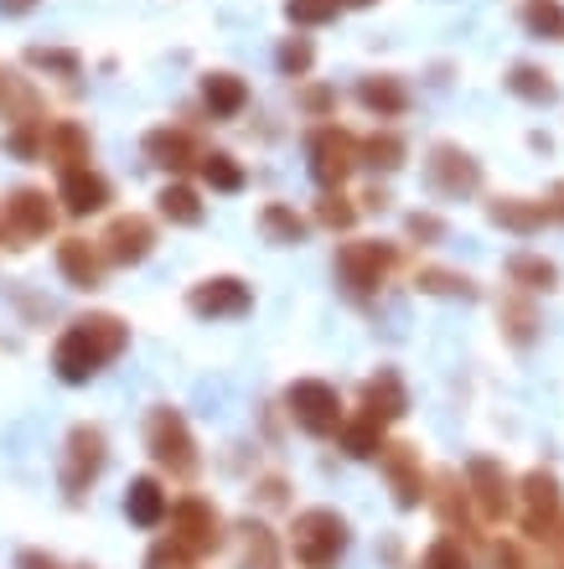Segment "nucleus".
Returning a JSON list of instances; mask_svg holds the SVG:
<instances>
[{"mask_svg":"<svg viewBox=\"0 0 564 569\" xmlns=\"http://www.w3.org/2000/svg\"><path fill=\"white\" fill-rule=\"evenodd\" d=\"M125 347H130V327H125L115 311L73 316V321L58 331V342H52V373H58L68 389H78V383L99 378L105 368H115V362L125 358Z\"/></svg>","mask_w":564,"mask_h":569,"instance_id":"f257e3e1","label":"nucleus"},{"mask_svg":"<svg viewBox=\"0 0 564 569\" xmlns=\"http://www.w3.org/2000/svg\"><path fill=\"white\" fill-rule=\"evenodd\" d=\"M353 549V523L337 508H300L285 528V555L296 569H337Z\"/></svg>","mask_w":564,"mask_h":569,"instance_id":"f03ea898","label":"nucleus"},{"mask_svg":"<svg viewBox=\"0 0 564 569\" xmlns=\"http://www.w3.org/2000/svg\"><path fill=\"white\" fill-rule=\"evenodd\" d=\"M166 539L171 543H181L187 555L202 565V559H212V555H224L228 549V518H224V508L212 502V497H197V492H187V497H171V512H166Z\"/></svg>","mask_w":564,"mask_h":569,"instance_id":"7ed1b4c3","label":"nucleus"},{"mask_svg":"<svg viewBox=\"0 0 564 569\" xmlns=\"http://www.w3.org/2000/svg\"><path fill=\"white\" fill-rule=\"evenodd\" d=\"M146 456L156 461V471H166L171 481H192L197 471H202L197 435L177 405H156L146 415Z\"/></svg>","mask_w":564,"mask_h":569,"instance_id":"20e7f679","label":"nucleus"},{"mask_svg":"<svg viewBox=\"0 0 564 569\" xmlns=\"http://www.w3.org/2000/svg\"><path fill=\"white\" fill-rule=\"evenodd\" d=\"M337 284L342 296L357 300V306H368V300H378V290H384L388 280H394V270H399V249L384 239H347L337 249Z\"/></svg>","mask_w":564,"mask_h":569,"instance_id":"39448f33","label":"nucleus"},{"mask_svg":"<svg viewBox=\"0 0 564 569\" xmlns=\"http://www.w3.org/2000/svg\"><path fill=\"white\" fill-rule=\"evenodd\" d=\"M109 466V435L105 425H73L68 440H62V461H58V487L68 502H83V497L99 487Z\"/></svg>","mask_w":564,"mask_h":569,"instance_id":"423d86ee","label":"nucleus"},{"mask_svg":"<svg viewBox=\"0 0 564 569\" xmlns=\"http://www.w3.org/2000/svg\"><path fill=\"white\" fill-rule=\"evenodd\" d=\"M285 415L311 440H337L342 420H347V405H342L337 383H327V378H296L285 389Z\"/></svg>","mask_w":564,"mask_h":569,"instance_id":"0eeeda50","label":"nucleus"},{"mask_svg":"<svg viewBox=\"0 0 564 569\" xmlns=\"http://www.w3.org/2000/svg\"><path fill=\"white\" fill-rule=\"evenodd\" d=\"M513 518H518V528L534 543H544L554 528L564 523V487H560V477H554L550 466L523 471V481H518V508H513Z\"/></svg>","mask_w":564,"mask_h":569,"instance_id":"6e6552de","label":"nucleus"},{"mask_svg":"<svg viewBox=\"0 0 564 569\" xmlns=\"http://www.w3.org/2000/svg\"><path fill=\"white\" fill-rule=\"evenodd\" d=\"M306 166H311V181L321 192H342L347 177L357 171V136L332 120L316 124L311 140H306Z\"/></svg>","mask_w":564,"mask_h":569,"instance_id":"1a4fd4ad","label":"nucleus"},{"mask_svg":"<svg viewBox=\"0 0 564 569\" xmlns=\"http://www.w3.org/2000/svg\"><path fill=\"white\" fill-rule=\"evenodd\" d=\"M482 161L472 150H461L456 140H435L431 156H425V187H431L441 202H461V197L482 192Z\"/></svg>","mask_w":564,"mask_h":569,"instance_id":"9d476101","label":"nucleus"},{"mask_svg":"<svg viewBox=\"0 0 564 569\" xmlns=\"http://www.w3.org/2000/svg\"><path fill=\"white\" fill-rule=\"evenodd\" d=\"M461 481H466L472 508H476L482 523H507V518H513V508H518V481L503 471V461H492V456H472L466 471H461Z\"/></svg>","mask_w":564,"mask_h":569,"instance_id":"9b49d317","label":"nucleus"},{"mask_svg":"<svg viewBox=\"0 0 564 569\" xmlns=\"http://www.w3.org/2000/svg\"><path fill=\"white\" fill-rule=\"evenodd\" d=\"M378 471H384L388 492H394V508L399 512L425 508V497H431V471H425V461H419V446H409V440H388V446L378 450Z\"/></svg>","mask_w":564,"mask_h":569,"instance_id":"f8f14e48","label":"nucleus"},{"mask_svg":"<svg viewBox=\"0 0 564 569\" xmlns=\"http://www.w3.org/2000/svg\"><path fill=\"white\" fill-rule=\"evenodd\" d=\"M58 197H47L42 187H16L6 202H0V218H6V243L11 249H27V243L47 239L58 228Z\"/></svg>","mask_w":564,"mask_h":569,"instance_id":"ddd939ff","label":"nucleus"},{"mask_svg":"<svg viewBox=\"0 0 564 569\" xmlns=\"http://www.w3.org/2000/svg\"><path fill=\"white\" fill-rule=\"evenodd\" d=\"M187 311L197 321H244L254 311V284L238 274H208L187 290Z\"/></svg>","mask_w":564,"mask_h":569,"instance_id":"4468645a","label":"nucleus"},{"mask_svg":"<svg viewBox=\"0 0 564 569\" xmlns=\"http://www.w3.org/2000/svg\"><path fill=\"white\" fill-rule=\"evenodd\" d=\"M425 508H435V518H441V533L446 539H476V508H472V492H466V481H461V471H435L431 477V497H425Z\"/></svg>","mask_w":564,"mask_h":569,"instance_id":"2eb2a0df","label":"nucleus"},{"mask_svg":"<svg viewBox=\"0 0 564 569\" xmlns=\"http://www.w3.org/2000/svg\"><path fill=\"white\" fill-rule=\"evenodd\" d=\"M99 249H105V259L115 270H135V264H146L156 254V223H150L146 212H115Z\"/></svg>","mask_w":564,"mask_h":569,"instance_id":"dca6fc26","label":"nucleus"},{"mask_svg":"<svg viewBox=\"0 0 564 569\" xmlns=\"http://www.w3.org/2000/svg\"><path fill=\"white\" fill-rule=\"evenodd\" d=\"M357 415L373 425H399L409 415V389H404L399 368H378V373L363 378V389H357Z\"/></svg>","mask_w":564,"mask_h":569,"instance_id":"f3484780","label":"nucleus"},{"mask_svg":"<svg viewBox=\"0 0 564 569\" xmlns=\"http://www.w3.org/2000/svg\"><path fill=\"white\" fill-rule=\"evenodd\" d=\"M140 150H146V161L156 166V171H171V177L192 171L197 156H202V146H197V136L187 124H156V130H146Z\"/></svg>","mask_w":564,"mask_h":569,"instance_id":"a211bd4d","label":"nucleus"},{"mask_svg":"<svg viewBox=\"0 0 564 569\" xmlns=\"http://www.w3.org/2000/svg\"><path fill=\"white\" fill-rule=\"evenodd\" d=\"M58 202L68 218H93V212H105L115 202V187H109L105 171L78 166V171H62L58 177Z\"/></svg>","mask_w":564,"mask_h":569,"instance_id":"6ab92c4d","label":"nucleus"},{"mask_svg":"<svg viewBox=\"0 0 564 569\" xmlns=\"http://www.w3.org/2000/svg\"><path fill=\"white\" fill-rule=\"evenodd\" d=\"M58 274L73 290H99L105 284V274H109V259H105V249L99 243H89V239H78V233H68V239L58 243Z\"/></svg>","mask_w":564,"mask_h":569,"instance_id":"aec40b11","label":"nucleus"},{"mask_svg":"<svg viewBox=\"0 0 564 569\" xmlns=\"http://www.w3.org/2000/svg\"><path fill=\"white\" fill-rule=\"evenodd\" d=\"M228 543H238V569H285V543L265 518H244Z\"/></svg>","mask_w":564,"mask_h":569,"instance_id":"412c9836","label":"nucleus"},{"mask_svg":"<svg viewBox=\"0 0 564 569\" xmlns=\"http://www.w3.org/2000/svg\"><path fill=\"white\" fill-rule=\"evenodd\" d=\"M166 512H171V487H166L156 471H140V477H130V487H125V518H130L135 528H161Z\"/></svg>","mask_w":564,"mask_h":569,"instance_id":"4be33fe9","label":"nucleus"},{"mask_svg":"<svg viewBox=\"0 0 564 569\" xmlns=\"http://www.w3.org/2000/svg\"><path fill=\"white\" fill-rule=\"evenodd\" d=\"M42 161L58 166V177L62 171H78V166H93L89 130H83L78 120H52L47 124V140H42Z\"/></svg>","mask_w":564,"mask_h":569,"instance_id":"5701e85b","label":"nucleus"},{"mask_svg":"<svg viewBox=\"0 0 564 569\" xmlns=\"http://www.w3.org/2000/svg\"><path fill=\"white\" fill-rule=\"evenodd\" d=\"M487 218L503 228V233H518V239H534L544 223H554V212L544 197H492Z\"/></svg>","mask_w":564,"mask_h":569,"instance_id":"b1692460","label":"nucleus"},{"mask_svg":"<svg viewBox=\"0 0 564 569\" xmlns=\"http://www.w3.org/2000/svg\"><path fill=\"white\" fill-rule=\"evenodd\" d=\"M197 99H202V114H208V120H238V114L249 109V83L238 73H202Z\"/></svg>","mask_w":564,"mask_h":569,"instance_id":"393cba45","label":"nucleus"},{"mask_svg":"<svg viewBox=\"0 0 564 569\" xmlns=\"http://www.w3.org/2000/svg\"><path fill=\"white\" fill-rule=\"evenodd\" d=\"M357 104L368 109L373 120H404L409 114V89L394 73H368L357 83Z\"/></svg>","mask_w":564,"mask_h":569,"instance_id":"a878e982","label":"nucleus"},{"mask_svg":"<svg viewBox=\"0 0 564 569\" xmlns=\"http://www.w3.org/2000/svg\"><path fill=\"white\" fill-rule=\"evenodd\" d=\"M156 212H161L171 228H202L208 202H202V192H197L192 181H166L161 192H156Z\"/></svg>","mask_w":564,"mask_h":569,"instance_id":"bb28decb","label":"nucleus"},{"mask_svg":"<svg viewBox=\"0 0 564 569\" xmlns=\"http://www.w3.org/2000/svg\"><path fill=\"white\" fill-rule=\"evenodd\" d=\"M259 233H265V243H275V249H296V243L311 239V218H300L290 202H265V208H259Z\"/></svg>","mask_w":564,"mask_h":569,"instance_id":"cd10ccee","label":"nucleus"},{"mask_svg":"<svg viewBox=\"0 0 564 569\" xmlns=\"http://www.w3.org/2000/svg\"><path fill=\"white\" fill-rule=\"evenodd\" d=\"M507 284L523 290V296H550V290H560V264L523 249V254L507 259Z\"/></svg>","mask_w":564,"mask_h":569,"instance_id":"c85d7f7f","label":"nucleus"},{"mask_svg":"<svg viewBox=\"0 0 564 569\" xmlns=\"http://www.w3.org/2000/svg\"><path fill=\"white\" fill-rule=\"evenodd\" d=\"M503 83H507V93H513V99H523V104H534V109H544V104H554V99H560L554 73H550V68H538V62H513Z\"/></svg>","mask_w":564,"mask_h":569,"instance_id":"c756f323","label":"nucleus"},{"mask_svg":"<svg viewBox=\"0 0 564 569\" xmlns=\"http://www.w3.org/2000/svg\"><path fill=\"white\" fill-rule=\"evenodd\" d=\"M415 290L419 296H435V300H476V280L466 270H446V264H419L415 270Z\"/></svg>","mask_w":564,"mask_h":569,"instance_id":"7c9ffc66","label":"nucleus"},{"mask_svg":"<svg viewBox=\"0 0 564 569\" xmlns=\"http://www.w3.org/2000/svg\"><path fill=\"white\" fill-rule=\"evenodd\" d=\"M197 177H202V187H212V192H244L249 187V171H244V161L238 156H228V150H202L197 156Z\"/></svg>","mask_w":564,"mask_h":569,"instance_id":"2f4dec72","label":"nucleus"},{"mask_svg":"<svg viewBox=\"0 0 564 569\" xmlns=\"http://www.w3.org/2000/svg\"><path fill=\"white\" fill-rule=\"evenodd\" d=\"M404 161H409V146H404L399 130H373L368 140H357V166H373V171L394 177Z\"/></svg>","mask_w":564,"mask_h":569,"instance_id":"473e14b6","label":"nucleus"},{"mask_svg":"<svg viewBox=\"0 0 564 569\" xmlns=\"http://www.w3.org/2000/svg\"><path fill=\"white\" fill-rule=\"evenodd\" d=\"M337 446H342V456H353V461H378V450L388 446V430L363 420V415H347L337 430Z\"/></svg>","mask_w":564,"mask_h":569,"instance_id":"72a5a7b5","label":"nucleus"},{"mask_svg":"<svg viewBox=\"0 0 564 569\" xmlns=\"http://www.w3.org/2000/svg\"><path fill=\"white\" fill-rule=\"evenodd\" d=\"M497 321H503V337L513 347H534L538 342V311H534V300L523 296V290L503 296V306H497Z\"/></svg>","mask_w":564,"mask_h":569,"instance_id":"f704fd0d","label":"nucleus"},{"mask_svg":"<svg viewBox=\"0 0 564 569\" xmlns=\"http://www.w3.org/2000/svg\"><path fill=\"white\" fill-rule=\"evenodd\" d=\"M518 21L538 42H564V0H523Z\"/></svg>","mask_w":564,"mask_h":569,"instance_id":"c9c22d12","label":"nucleus"},{"mask_svg":"<svg viewBox=\"0 0 564 569\" xmlns=\"http://www.w3.org/2000/svg\"><path fill=\"white\" fill-rule=\"evenodd\" d=\"M275 68H280V78H306L316 68V42L306 31H290V37L275 47Z\"/></svg>","mask_w":564,"mask_h":569,"instance_id":"e433bc0d","label":"nucleus"},{"mask_svg":"<svg viewBox=\"0 0 564 569\" xmlns=\"http://www.w3.org/2000/svg\"><path fill=\"white\" fill-rule=\"evenodd\" d=\"M27 68L58 73V78H83V58H78L73 47H27Z\"/></svg>","mask_w":564,"mask_h":569,"instance_id":"4c0bfd02","label":"nucleus"},{"mask_svg":"<svg viewBox=\"0 0 564 569\" xmlns=\"http://www.w3.org/2000/svg\"><path fill=\"white\" fill-rule=\"evenodd\" d=\"M415 569H472V555H466V543L461 539H431L425 543V555H419V565Z\"/></svg>","mask_w":564,"mask_h":569,"instance_id":"58836bf2","label":"nucleus"},{"mask_svg":"<svg viewBox=\"0 0 564 569\" xmlns=\"http://www.w3.org/2000/svg\"><path fill=\"white\" fill-rule=\"evenodd\" d=\"M316 223L332 228V233H347V228L357 223V202L347 192H321V202H316Z\"/></svg>","mask_w":564,"mask_h":569,"instance_id":"ea45409f","label":"nucleus"},{"mask_svg":"<svg viewBox=\"0 0 564 569\" xmlns=\"http://www.w3.org/2000/svg\"><path fill=\"white\" fill-rule=\"evenodd\" d=\"M285 16H290V27L296 31H311V27H327V21H337V6L332 0H285Z\"/></svg>","mask_w":564,"mask_h":569,"instance_id":"a19ab883","label":"nucleus"},{"mask_svg":"<svg viewBox=\"0 0 564 569\" xmlns=\"http://www.w3.org/2000/svg\"><path fill=\"white\" fill-rule=\"evenodd\" d=\"M140 569H197V559L187 555L181 543H171V539L161 533V539L146 549V565H140Z\"/></svg>","mask_w":564,"mask_h":569,"instance_id":"79ce46f5","label":"nucleus"},{"mask_svg":"<svg viewBox=\"0 0 564 569\" xmlns=\"http://www.w3.org/2000/svg\"><path fill=\"white\" fill-rule=\"evenodd\" d=\"M296 104L306 109L311 120H332V114H337V89H327V83H300Z\"/></svg>","mask_w":564,"mask_h":569,"instance_id":"37998d69","label":"nucleus"},{"mask_svg":"<svg viewBox=\"0 0 564 569\" xmlns=\"http://www.w3.org/2000/svg\"><path fill=\"white\" fill-rule=\"evenodd\" d=\"M404 239L409 243H441L446 239V218H441V212H409V218H404Z\"/></svg>","mask_w":564,"mask_h":569,"instance_id":"c03bdc74","label":"nucleus"},{"mask_svg":"<svg viewBox=\"0 0 564 569\" xmlns=\"http://www.w3.org/2000/svg\"><path fill=\"white\" fill-rule=\"evenodd\" d=\"M492 569H528L523 543L518 539H497V543H492Z\"/></svg>","mask_w":564,"mask_h":569,"instance_id":"a18cd8bd","label":"nucleus"},{"mask_svg":"<svg viewBox=\"0 0 564 569\" xmlns=\"http://www.w3.org/2000/svg\"><path fill=\"white\" fill-rule=\"evenodd\" d=\"M254 492H259V502H265V508H285V492H290V481H285L280 471H269V477L254 481Z\"/></svg>","mask_w":564,"mask_h":569,"instance_id":"49530a36","label":"nucleus"},{"mask_svg":"<svg viewBox=\"0 0 564 569\" xmlns=\"http://www.w3.org/2000/svg\"><path fill=\"white\" fill-rule=\"evenodd\" d=\"M16 569H93V565H62V559L47 555V549H21V555H16Z\"/></svg>","mask_w":564,"mask_h":569,"instance_id":"de8ad7c7","label":"nucleus"},{"mask_svg":"<svg viewBox=\"0 0 564 569\" xmlns=\"http://www.w3.org/2000/svg\"><path fill=\"white\" fill-rule=\"evenodd\" d=\"M544 549H550V559H554V569H564V523L554 528L550 539H544Z\"/></svg>","mask_w":564,"mask_h":569,"instance_id":"09e8293b","label":"nucleus"},{"mask_svg":"<svg viewBox=\"0 0 564 569\" xmlns=\"http://www.w3.org/2000/svg\"><path fill=\"white\" fill-rule=\"evenodd\" d=\"M42 0H0V16H31Z\"/></svg>","mask_w":564,"mask_h":569,"instance_id":"8fccbe9b","label":"nucleus"},{"mask_svg":"<svg viewBox=\"0 0 564 569\" xmlns=\"http://www.w3.org/2000/svg\"><path fill=\"white\" fill-rule=\"evenodd\" d=\"M550 212H554V218H560V223H564V181H560V187H554V192H550Z\"/></svg>","mask_w":564,"mask_h":569,"instance_id":"3c124183","label":"nucleus"},{"mask_svg":"<svg viewBox=\"0 0 564 569\" xmlns=\"http://www.w3.org/2000/svg\"><path fill=\"white\" fill-rule=\"evenodd\" d=\"M337 11H368V6H378V0H332Z\"/></svg>","mask_w":564,"mask_h":569,"instance_id":"603ef678","label":"nucleus"},{"mask_svg":"<svg viewBox=\"0 0 564 569\" xmlns=\"http://www.w3.org/2000/svg\"><path fill=\"white\" fill-rule=\"evenodd\" d=\"M0 249H11V243H6V218H0Z\"/></svg>","mask_w":564,"mask_h":569,"instance_id":"864d4df0","label":"nucleus"}]
</instances>
